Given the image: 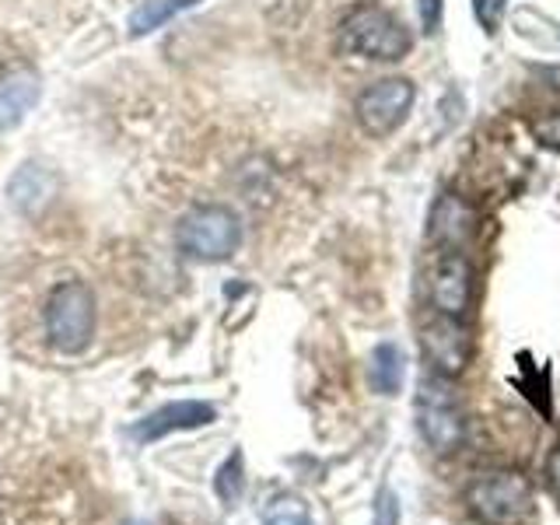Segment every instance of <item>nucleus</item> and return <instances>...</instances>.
<instances>
[{
	"label": "nucleus",
	"mask_w": 560,
	"mask_h": 525,
	"mask_svg": "<svg viewBox=\"0 0 560 525\" xmlns=\"http://www.w3.org/2000/svg\"><path fill=\"white\" fill-rule=\"evenodd\" d=\"M262 525H315V522H312L302 498L277 494L273 501H267V508H262Z\"/></svg>",
	"instance_id": "obj_15"
},
{
	"label": "nucleus",
	"mask_w": 560,
	"mask_h": 525,
	"mask_svg": "<svg viewBox=\"0 0 560 525\" xmlns=\"http://www.w3.org/2000/svg\"><path fill=\"white\" fill-rule=\"evenodd\" d=\"M428 298L434 312L463 319L472 305V267L459 249H438L428 270Z\"/></svg>",
	"instance_id": "obj_8"
},
{
	"label": "nucleus",
	"mask_w": 560,
	"mask_h": 525,
	"mask_svg": "<svg viewBox=\"0 0 560 525\" xmlns=\"http://www.w3.org/2000/svg\"><path fill=\"white\" fill-rule=\"evenodd\" d=\"M375 522L378 525H396L399 522V508H396V494H393V490H382V494H378Z\"/></svg>",
	"instance_id": "obj_19"
},
{
	"label": "nucleus",
	"mask_w": 560,
	"mask_h": 525,
	"mask_svg": "<svg viewBox=\"0 0 560 525\" xmlns=\"http://www.w3.org/2000/svg\"><path fill=\"white\" fill-rule=\"evenodd\" d=\"M245 490V466H242V452H232L224 459V466L218 469L214 477V494L224 501V504H235L238 494Z\"/></svg>",
	"instance_id": "obj_16"
},
{
	"label": "nucleus",
	"mask_w": 560,
	"mask_h": 525,
	"mask_svg": "<svg viewBox=\"0 0 560 525\" xmlns=\"http://www.w3.org/2000/svg\"><path fill=\"white\" fill-rule=\"evenodd\" d=\"M175 242L197 262H224L242 245V218L224 203H200L179 218Z\"/></svg>",
	"instance_id": "obj_1"
},
{
	"label": "nucleus",
	"mask_w": 560,
	"mask_h": 525,
	"mask_svg": "<svg viewBox=\"0 0 560 525\" xmlns=\"http://www.w3.org/2000/svg\"><path fill=\"white\" fill-rule=\"evenodd\" d=\"M210 420H218V407L214 402H203V399H186V402H168V407L148 413L144 420L133 424V442L148 445L165 438L172 431H192V428H207Z\"/></svg>",
	"instance_id": "obj_10"
},
{
	"label": "nucleus",
	"mask_w": 560,
	"mask_h": 525,
	"mask_svg": "<svg viewBox=\"0 0 560 525\" xmlns=\"http://www.w3.org/2000/svg\"><path fill=\"white\" fill-rule=\"evenodd\" d=\"M39 92L43 88L35 70H14V74L0 78V133L14 130L35 109Z\"/></svg>",
	"instance_id": "obj_12"
},
{
	"label": "nucleus",
	"mask_w": 560,
	"mask_h": 525,
	"mask_svg": "<svg viewBox=\"0 0 560 525\" xmlns=\"http://www.w3.org/2000/svg\"><path fill=\"white\" fill-rule=\"evenodd\" d=\"M477 235V207L459 192H442L431 207L428 238L438 249H466L469 238Z\"/></svg>",
	"instance_id": "obj_9"
},
{
	"label": "nucleus",
	"mask_w": 560,
	"mask_h": 525,
	"mask_svg": "<svg viewBox=\"0 0 560 525\" xmlns=\"http://www.w3.org/2000/svg\"><path fill=\"white\" fill-rule=\"evenodd\" d=\"M420 350H424L434 375L459 378L472 361V337L463 319L445 312H434L420 323Z\"/></svg>",
	"instance_id": "obj_6"
},
{
	"label": "nucleus",
	"mask_w": 560,
	"mask_h": 525,
	"mask_svg": "<svg viewBox=\"0 0 560 525\" xmlns=\"http://www.w3.org/2000/svg\"><path fill=\"white\" fill-rule=\"evenodd\" d=\"M413 84L407 78H382L358 95V122L372 137H389L413 109Z\"/></svg>",
	"instance_id": "obj_7"
},
{
	"label": "nucleus",
	"mask_w": 560,
	"mask_h": 525,
	"mask_svg": "<svg viewBox=\"0 0 560 525\" xmlns=\"http://www.w3.org/2000/svg\"><path fill=\"white\" fill-rule=\"evenodd\" d=\"M98 323L95 294L84 280H60L46 302V337L60 354H81L92 343Z\"/></svg>",
	"instance_id": "obj_3"
},
{
	"label": "nucleus",
	"mask_w": 560,
	"mask_h": 525,
	"mask_svg": "<svg viewBox=\"0 0 560 525\" xmlns=\"http://www.w3.org/2000/svg\"><path fill=\"white\" fill-rule=\"evenodd\" d=\"M368 375H372L375 393L396 396L402 389V375H407V358H402V350L396 343H378L372 350V368H368Z\"/></svg>",
	"instance_id": "obj_13"
},
{
	"label": "nucleus",
	"mask_w": 560,
	"mask_h": 525,
	"mask_svg": "<svg viewBox=\"0 0 560 525\" xmlns=\"http://www.w3.org/2000/svg\"><path fill=\"white\" fill-rule=\"evenodd\" d=\"M192 4H197V0H140V4L133 8V14H130L127 28H130L133 39H140V35H151L154 28L168 25L175 14H183Z\"/></svg>",
	"instance_id": "obj_14"
},
{
	"label": "nucleus",
	"mask_w": 560,
	"mask_h": 525,
	"mask_svg": "<svg viewBox=\"0 0 560 525\" xmlns=\"http://www.w3.org/2000/svg\"><path fill=\"white\" fill-rule=\"evenodd\" d=\"M547 472H550V480H553V487L560 490V438H557V445H553V452H550V459H547Z\"/></svg>",
	"instance_id": "obj_21"
},
{
	"label": "nucleus",
	"mask_w": 560,
	"mask_h": 525,
	"mask_svg": "<svg viewBox=\"0 0 560 525\" xmlns=\"http://www.w3.org/2000/svg\"><path fill=\"white\" fill-rule=\"evenodd\" d=\"M417 11L424 32H438V25H442V0H417Z\"/></svg>",
	"instance_id": "obj_20"
},
{
	"label": "nucleus",
	"mask_w": 560,
	"mask_h": 525,
	"mask_svg": "<svg viewBox=\"0 0 560 525\" xmlns=\"http://www.w3.org/2000/svg\"><path fill=\"white\" fill-rule=\"evenodd\" d=\"M501 11H504V0H472V14H477L483 32H498Z\"/></svg>",
	"instance_id": "obj_17"
},
{
	"label": "nucleus",
	"mask_w": 560,
	"mask_h": 525,
	"mask_svg": "<svg viewBox=\"0 0 560 525\" xmlns=\"http://www.w3.org/2000/svg\"><path fill=\"white\" fill-rule=\"evenodd\" d=\"M410 46H413V39H410V32L402 28L399 18H393L382 8H372V4L347 14V22L340 25V49L354 52V57L396 63L407 57Z\"/></svg>",
	"instance_id": "obj_5"
},
{
	"label": "nucleus",
	"mask_w": 560,
	"mask_h": 525,
	"mask_svg": "<svg viewBox=\"0 0 560 525\" xmlns=\"http://www.w3.org/2000/svg\"><path fill=\"white\" fill-rule=\"evenodd\" d=\"M417 431L434 452H455L466 438V413L459 393L445 375H424L417 385Z\"/></svg>",
	"instance_id": "obj_4"
},
{
	"label": "nucleus",
	"mask_w": 560,
	"mask_h": 525,
	"mask_svg": "<svg viewBox=\"0 0 560 525\" xmlns=\"http://www.w3.org/2000/svg\"><path fill=\"white\" fill-rule=\"evenodd\" d=\"M533 130H536V137L542 140V144H550V148L560 151V109L550 113V116H542V119H536Z\"/></svg>",
	"instance_id": "obj_18"
},
{
	"label": "nucleus",
	"mask_w": 560,
	"mask_h": 525,
	"mask_svg": "<svg viewBox=\"0 0 560 525\" xmlns=\"http://www.w3.org/2000/svg\"><path fill=\"white\" fill-rule=\"evenodd\" d=\"M8 197L22 214H39V210L57 197V175H52V168H46L43 162H25L11 175Z\"/></svg>",
	"instance_id": "obj_11"
},
{
	"label": "nucleus",
	"mask_w": 560,
	"mask_h": 525,
	"mask_svg": "<svg viewBox=\"0 0 560 525\" xmlns=\"http://www.w3.org/2000/svg\"><path fill=\"white\" fill-rule=\"evenodd\" d=\"M466 504L483 525H533L536 487L512 469L487 472V477L469 483Z\"/></svg>",
	"instance_id": "obj_2"
}]
</instances>
